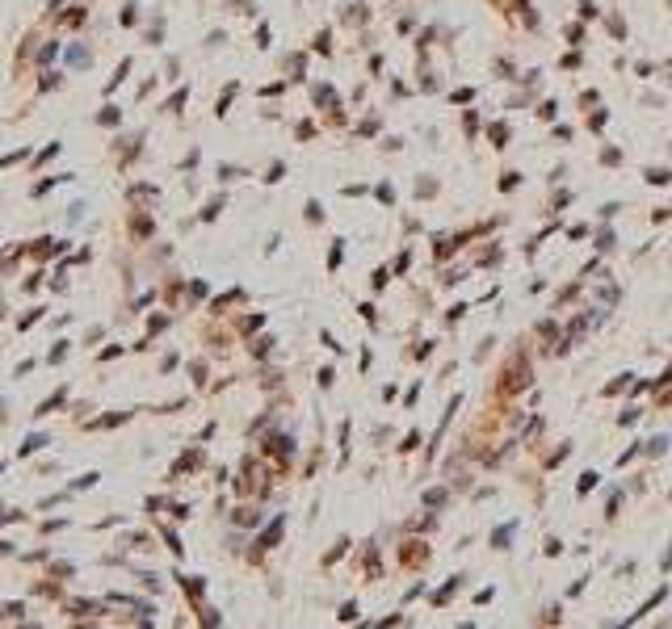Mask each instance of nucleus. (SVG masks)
Wrapping results in <instances>:
<instances>
[{"instance_id": "nucleus-1", "label": "nucleus", "mask_w": 672, "mask_h": 629, "mask_svg": "<svg viewBox=\"0 0 672 629\" xmlns=\"http://www.w3.org/2000/svg\"><path fill=\"white\" fill-rule=\"evenodd\" d=\"M403 562H425V550H421V541H412V546L403 550Z\"/></svg>"}, {"instance_id": "nucleus-2", "label": "nucleus", "mask_w": 672, "mask_h": 629, "mask_svg": "<svg viewBox=\"0 0 672 629\" xmlns=\"http://www.w3.org/2000/svg\"><path fill=\"white\" fill-rule=\"evenodd\" d=\"M42 445H46V437H30V441L21 445V453H34V449H42Z\"/></svg>"}]
</instances>
